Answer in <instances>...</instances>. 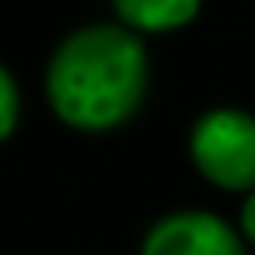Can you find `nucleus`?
Returning a JSON list of instances; mask_svg holds the SVG:
<instances>
[{
	"label": "nucleus",
	"instance_id": "obj_1",
	"mask_svg": "<svg viewBox=\"0 0 255 255\" xmlns=\"http://www.w3.org/2000/svg\"><path fill=\"white\" fill-rule=\"evenodd\" d=\"M52 112L76 131L128 124L147 96V52L128 24H88L72 32L44 76Z\"/></svg>",
	"mask_w": 255,
	"mask_h": 255
},
{
	"label": "nucleus",
	"instance_id": "obj_5",
	"mask_svg": "<svg viewBox=\"0 0 255 255\" xmlns=\"http://www.w3.org/2000/svg\"><path fill=\"white\" fill-rule=\"evenodd\" d=\"M0 104H4V120H0V131L12 135L16 131V120H20V88H16V76L4 68L0 72Z\"/></svg>",
	"mask_w": 255,
	"mask_h": 255
},
{
	"label": "nucleus",
	"instance_id": "obj_3",
	"mask_svg": "<svg viewBox=\"0 0 255 255\" xmlns=\"http://www.w3.org/2000/svg\"><path fill=\"white\" fill-rule=\"evenodd\" d=\"M243 231L211 211H171L151 223L139 255H247Z\"/></svg>",
	"mask_w": 255,
	"mask_h": 255
},
{
	"label": "nucleus",
	"instance_id": "obj_4",
	"mask_svg": "<svg viewBox=\"0 0 255 255\" xmlns=\"http://www.w3.org/2000/svg\"><path fill=\"white\" fill-rule=\"evenodd\" d=\"M203 0H116L120 24L131 32H175L195 20Z\"/></svg>",
	"mask_w": 255,
	"mask_h": 255
},
{
	"label": "nucleus",
	"instance_id": "obj_2",
	"mask_svg": "<svg viewBox=\"0 0 255 255\" xmlns=\"http://www.w3.org/2000/svg\"><path fill=\"white\" fill-rule=\"evenodd\" d=\"M191 163L223 191H255V116L243 108H211L191 128Z\"/></svg>",
	"mask_w": 255,
	"mask_h": 255
},
{
	"label": "nucleus",
	"instance_id": "obj_6",
	"mask_svg": "<svg viewBox=\"0 0 255 255\" xmlns=\"http://www.w3.org/2000/svg\"><path fill=\"white\" fill-rule=\"evenodd\" d=\"M239 231H243V239H247V243H255V191H247V199H243V211H239Z\"/></svg>",
	"mask_w": 255,
	"mask_h": 255
}]
</instances>
